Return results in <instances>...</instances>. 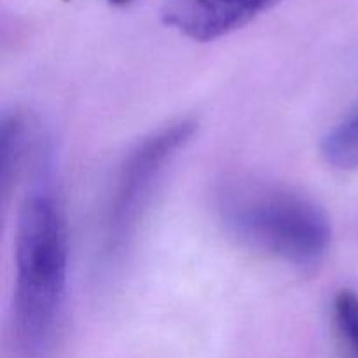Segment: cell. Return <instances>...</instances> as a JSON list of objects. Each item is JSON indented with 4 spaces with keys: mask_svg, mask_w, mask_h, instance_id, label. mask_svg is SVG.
<instances>
[{
    "mask_svg": "<svg viewBox=\"0 0 358 358\" xmlns=\"http://www.w3.org/2000/svg\"><path fill=\"white\" fill-rule=\"evenodd\" d=\"M215 212L224 229L240 243L311 268L332 243L331 219L315 199L276 182L233 177L215 191Z\"/></svg>",
    "mask_w": 358,
    "mask_h": 358,
    "instance_id": "obj_2",
    "label": "cell"
},
{
    "mask_svg": "<svg viewBox=\"0 0 358 358\" xmlns=\"http://www.w3.org/2000/svg\"><path fill=\"white\" fill-rule=\"evenodd\" d=\"M332 324L348 358H358V294L339 290L332 299Z\"/></svg>",
    "mask_w": 358,
    "mask_h": 358,
    "instance_id": "obj_7",
    "label": "cell"
},
{
    "mask_svg": "<svg viewBox=\"0 0 358 358\" xmlns=\"http://www.w3.org/2000/svg\"><path fill=\"white\" fill-rule=\"evenodd\" d=\"M69 226L51 185L38 184L20 206L14 236L10 332L17 358H52L69 292Z\"/></svg>",
    "mask_w": 358,
    "mask_h": 358,
    "instance_id": "obj_1",
    "label": "cell"
},
{
    "mask_svg": "<svg viewBox=\"0 0 358 358\" xmlns=\"http://www.w3.org/2000/svg\"><path fill=\"white\" fill-rule=\"evenodd\" d=\"M280 0H164L166 27L198 42H210L245 27Z\"/></svg>",
    "mask_w": 358,
    "mask_h": 358,
    "instance_id": "obj_4",
    "label": "cell"
},
{
    "mask_svg": "<svg viewBox=\"0 0 358 358\" xmlns=\"http://www.w3.org/2000/svg\"><path fill=\"white\" fill-rule=\"evenodd\" d=\"M30 129L20 112H3L0 121V189L7 196L28 150Z\"/></svg>",
    "mask_w": 358,
    "mask_h": 358,
    "instance_id": "obj_5",
    "label": "cell"
},
{
    "mask_svg": "<svg viewBox=\"0 0 358 358\" xmlns=\"http://www.w3.org/2000/svg\"><path fill=\"white\" fill-rule=\"evenodd\" d=\"M324 159L338 170L358 168V107L325 133L320 143Z\"/></svg>",
    "mask_w": 358,
    "mask_h": 358,
    "instance_id": "obj_6",
    "label": "cell"
},
{
    "mask_svg": "<svg viewBox=\"0 0 358 358\" xmlns=\"http://www.w3.org/2000/svg\"><path fill=\"white\" fill-rule=\"evenodd\" d=\"M196 129L192 117L173 119L138 140L121 161L101 222V259L108 268L128 254L161 178Z\"/></svg>",
    "mask_w": 358,
    "mask_h": 358,
    "instance_id": "obj_3",
    "label": "cell"
},
{
    "mask_svg": "<svg viewBox=\"0 0 358 358\" xmlns=\"http://www.w3.org/2000/svg\"><path fill=\"white\" fill-rule=\"evenodd\" d=\"M108 2H110V3H114V6H119V7H122V6H128V3H131L133 0H108Z\"/></svg>",
    "mask_w": 358,
    "mask_h": 358,
    "instance_id": "obj_8",
    "label": "cell"
}]
</instances>
